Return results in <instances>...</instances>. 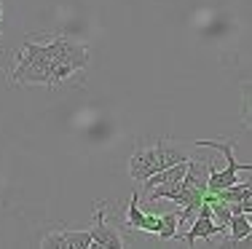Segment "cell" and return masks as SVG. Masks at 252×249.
Instances as JSON below:
<instances>
[{"label":"cell","instance_id":"obj_4","mask_svg":"<svg viewBox=\"0 0 252 249\" xmlns=\"http://www.w3.org/2000/svg\"><path fill=\"white\" fill-rule=\"evenodd\" d=\"M183 161H188V156L180 147H172L166 139H158L151 147H140V150L131 153L129 177L134 182H142L151 174H156V171L166 169V166H175V164H183Z\"/></svg>","mask_w":252,"mask_h":249},{"label":"cell","instance_id":"obj_9","mask_svg":"<svg viewBox=\"0 0 252 249\" xmlns=\"http://www.w3.org/2000/svg\"><path fill=\"white\" fill-rule=\"evenodd\" d=\"M242 123L247 132H252V81H242Z\"/></svg>","mask_w":252,"mask_h":249},{"label":"cell","instance_id":"obj_7","mask_svg":"<svg viewBox=\"0 0 252 249\" xmlns=\"http://www.w3.org/2000/svg\"><path fill=\"white\" fill-rule=\"evenodd\" d=\"M225 230H228V228H223V225L215 222L212 209H209V201H207V195H204L199 212H196V217H193V225H190V230H188V233H183V241H185L188 247H193L199 239H212V236L225 233Z\"/></svg>","mask_w":252,"mask_h":249},{"label":"cell","instance_id":"obj_1","mask_svg":"<svg viewBox=\"0 0 252 249\" xmlns=\"http://www.w3.org/2000/svg\"><path fill=\"white\" fill-rule=\"evenodd\" d=\"M207 191H209V188H207V180H201L199 164L188 158V171L183 174V180L169 182V185H156L145 195L151 201L169 198V201H175V204H180V206H183V212L177 215V222H188L190 217H196V212H199V206H201Z\"/></svg>","mask_w":252,"mask_h":249},{"label":"cell","instance_id":"obj_3","mask_svg":"<svg viewBox=\"0 0 252 249\" xmlns=\"http://www.w3.org/2000/svg\"><path fill=\"white\" fill-rule=\"evenodd\" d=\"M46 54H49V62H51V86L67 81L73 73L86 70L89 64V49L64 38V35H54L46 43Z\"/></svg>","mask_w":252,"mask_h":249},{"label":"cell","instance_id":"obj_2","mask_svg":"<svg viewBox=\"0 0 252 249\" xmlns=\"http://www.w3.org/2000/svg\"><path fill=\"white\" fill-rule=\"evenodd\" d=\"M11 83L14 86H51V62L49 54H46V43H38V40H25L16 51V67L11 73Z\"/></svg>","mask_w":252,"mask_h":249},{"label":"cell","instance_id":"obj_10","mask_svg":"<svg viewBox=\"0 0 252 249\" xmlns=\"http://www.w3.org/2000/svg\"><path fill=\"white\" fill-rule=\"evenodd\" d=\"M142 220H145V212L140 209V198H137V193L129 198V206H126V225L134 230L142 228Z\"/></svg>","mask_w":252,"mask_h":249},{"label":"cell","instance_id":"obj_8","mask_svg":"<svg viewBox=\"0 0 252 249\" xmlns=\"http://www.w3.org/2000/svg\"><path fill=\"white\" fill-rule=\"evenodd\" d=\"M40 247L46 249H89L92 247V230H51L43 236Z\"/></svg>","mask_w":252,"mask_h":249},{"label":"cell","instance_id":"obj_5","mask_svg":"<svg viewBox=\"0 0 252 249\" xmlns=\"http://www.w3.org/2000/svg\"><path fill=\"white\" fill-rule=\"evenodd\" d=\"M196 145H199V147H215V150L223 153L225 161H228L223 171L215 169V164H212V161L204 164V166H207V171H209V177H207V188H209L212 193H218V191H223V188L233 185V182H236V177H239V171H252V164H242V161H236V156H233V147H236V142H233V139H225V142H215V139H196Z\"/></svg>","mask_w":252,"mask_h":249},{"label":"cell","instance_id":"obj_6","mask_svg":"<svg viewBox=\"0 0 252 249\" xmlns=\"http://www.w3.org/2000/svg\"><path fill=\"white\" fill-rule=\"evenodd\" d=\"M89 230H92V247H99V249H121L124 247L121 230H118L113 222H107V206H105V201H99L97 215H94V225Z\"/></svg>","mask_w":252,"mask_h":249}]
</instances>
